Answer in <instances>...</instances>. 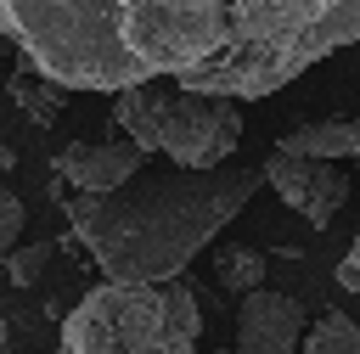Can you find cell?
I'll return each mask as SVG.
<instances>
[{"mask_svg": "<svg viewBox=\"0 0 360 354\" xmlns=\"http://www.w3.org/2000/svg\"><path fill=\"white\" fill-rule=\"evenodd\" d=\"M0 39L68 90L174 79L276 96L360 39V0H0Z\"/></svg>", "mask_w": 360, "mask_h": 354, "instance_id": "obj_1", "label": "cell"}, {"mask_svg": "<svg viewBox=\"0 0 360 354\" xmlns=\"http://www.w3.org/2000/svg\"><path fill=\"white\" fill-rule=\"evenodd\" d=\"M264 185V169L214 163V169H135L112 191H73L62 197L73 236L90 247L101 275L118 281H169L248 208Z\"/></svg>", "mask_w": 360, "mask_h": 354, "instance_id": "obj_2", "label": "cell"}, {"mask_svg": "<svg viewBox=\"0 0 360 354\" xmlns=\"http://www.w3.org/2000/svg\"><path fill=\"white\" fill-rule=\"evenodd\" d=\"M197 337H202V309L186 275L169 281L107 275L62 320L68 354H191Z\"/></svg>", "mask_w": 360, "mask_h": 354, "instance_id": "obj_3", "label": "cell"}, {"mask_svg": "<svg viewBox=\"0 0 360 354\" xmlns=\"http://www.w3.org/2000/svg\"><path fill=\"white\" fill-rule=\"evenodd\" d=\"M112 124L146 157L214 169V163H231L242 146V96L191 90L174 79H141L112 90Z\"/></svg>", "mask_w": 360, "mask_h": 354, "instance_id": "obj_4", "label": "cell"}, {"mask_svg": "<svg viewBox=\"0 0 360 354\" xmlns=\"http://www.w3.org/2000/svg\"><path fill=\"white\" fill-rule=\"evenodd\" d=\"M264 180L270 191L298 214L309 219L315 230H326L338 219V208L349 202V174L338 157H298V152H270L264 157Z\"/></svg>", "mask_w": 360, "mask_h": 354, "instance_id": "obj_5", "label": "cell"}, {"mask_svg": "<svg viewBox=\"0 0 360 354\" xmlns=\"http://www.w3.org/2000/svg\"><path fill=\"white\" fill-rule=\"evenodd\" d=\"M304 303L287 298V292H264V281L253 292H242V309H236V348L242 354H292L304 343Z\"/></svg>", "mask_w": 360, "mask_h": 354, "instance_id": "obj_6", "label": "cell"}, {"mask_svg": "<svg viewBox=\"0 0 360 354\" xmlns=\"http://www.w3.org/2000/svg\"><path fill=\"white\" fill-rule=\"evenodd\" d=\"M146 163V152L124 135V140H68L62 152H56V174H62V185H73V191H112V185H124L135 169Z\"/></svg>", "mask_w": 360, "mask_h": 354, "instance_id": "obj_7", "label": "cell"}, {"mask_svg": "<svg viewBox=\"0 0 360 354\" xmlns=\"http://www.w3.org/2000/svg\"><path fill=\"white\" fill-rule=\"evenodd\" d=\"M11 101L22 107V118L28 124H51L62 107H68V84H56V79H45V73H11Z\"/></svg>", "mask_w": 360, "mask_h": 354, "instance_id": "obj_8", "label": "cell"}, {"mask_svg": "<svg viewBox=\"0 0 360 354\" xmlns=\"http://www.w3.org/2000/svg\"><path fill=\"white\" fill-rule=\"evenodd\" d=\"M270 275V264H264V253L259 247H236V242H225V247H214V281L225 287V292H253L259 281Z\"/></svg>", "mask_w": 360, "mask_h": 354, "instance_id": "obj_9", "label": "cell"}, {"mask_svg": "<svg viewBox=\"0 0 360 354\" xmlns=\"http://www.w3.org/2000/svg\"><path fill=\"white\" fill-rule=\"evenodd\" d=\"M304 354H360V326L343 309H326L315 326H304Z\"/></svg>", "mask_w": 360, "mask_h": 354, "instance_id": "obj_10", "label": "cell"}, {"mask_svg": "<svg viewBox=\"0 0 360 354\" xmlns=\"http://www.w3.org/2000/svg\"><path fill=\"white\" fill-rule=\"evenodd\" d=\"M45 264H51V242H28V247H11V253H6L11 287H34V281L45 275Z\"/></svg>", "mask_w": 360, "mask_h": 354, "instance_id": "obj_11", "label": "cell"}, {"mask_svg": "<svg viewBox=\"0 0 360 354\" xmlns=\"http://www.w3.org/2000/svg\"><path fill=\"white\" fill-rule=\"evenodd\" d=\"M17 236H22V197L0 185V258L17 247Z\"/></svg>", "mask_w": 360, "mask_h": 354, "instance_id": "obj_12", "label": "cell"}, {"mask_svg": "<svg viewBox=\"0 0 360 354\" xmlns=\"http://www.w3.org/2000/svg\"><path fill=\"white\" fill-rule=\"evenodd\" d=\"M338 287L360 298V236H354V242H349V253L338 258Z\"/></svg>", "mask_w": 360, "mask_h": 354, "instance_id": "obj_13", "label": "cell"}, {"mask_svg": "<svg viewBox=\"0 0 360 354\" xmlns=\"http://www.w3.org/2000/svg\"><path fill=\"white\" fill-rule=\"evenodd\" d=\"M11 169H17V152H11L6 140H0V174H11Z\"/></svg>", "mask_w": 360, "mask_h": 354, "instance_id": "obj_14", "label": "cell"}, {"mask_svg": "<svg viewBox=\"0 0 360 354\" xmlns=\"http://www.w3.org/2000/svg\"><path fill=\"white\" fill-rule=\"evenodd\" d=\"M6 343H11V326H6V320H0V348H6Z\"/></svg>", "mask_w": 360, "mask_h": 354, "instance_id": "obj_15", "label": "cell"}]
</instances>
